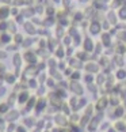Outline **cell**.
<instances>
[{
  "mask_svg": "<svg viewBox=\"0 0 126 132\" xmlns=\"http://www.w3.org/2000/svg\"><path fill=\"white\" fill-rule=\"evenodd\" d=\"M84 51H85V52H91V51H94L92 40H91L90 37H87L85 40H84Z\"/></svg>",
  "mask_w": 126,
  "mask_h": 132,
  "instance_id": "cell-1",
  "label": "cell"
},
{
  "mask_svg": "<svg viewBox=\"0 0 126 132\" xmlns=\"http://www.w3.org/2000/svg\"><path fill=\"white\" fill-rule=\"evenodd\" d=\"M90 31H91V34L96 36V34L100 31V25L98 22H92V23H91V26H90Z\"/></svg>",
  "mask_w": 126,
  "mask_h": 132,
  "instance_id": "cell-2",
  "label": "cell"
},
{
  "mask_svg": "<svg viewBox=\"0 0 126 132\" xmlns=\"http://www.w3.org/2000/svg\"><path fill=\"white\" fill-rule=\"evenodd\" d=\"M23 57H25V60H26V61H28V63H34V61H37L35 55H34V53H31V52H26Z\"/></svg>",
  "mask_w": 126,
  "mask_h": 132,
  "instance_id": "cell-3",
  "label": "cell"
},
{
  "mask_svg": "<svg viewBox=\"0 0 126 132\" xmlns=\"http://www.w3.org/2000/svg\"><path fill=\"white\" fill-rule=\"evenodd\" d=\"M9 15V8L7 7H0V19H4Z\"/></svg>",
  "mask_w": 126,
  "mask_h": 132,
  "instance_id": "cell-4",
  "label": "cell"
},
{
  "mask_svg": "<svg viewBox=\"0 0 126 132\" xmlns=\"http://www.w3.org/2000/svg\"><path fill=\"white\" fill-rule=\"evenodd\" d=\"M85 70H87V71H94V72H96V71L99 70V65L95 64V63H88V64H87V67H85Z\"/></svg>",
  "mask_w": 126,
  "mask_h": 132,
  "instance_id": "cell-5",
  "label": "cell"
},
{
  "mask_svg": "<svg viewBox=\"0 0 126 132\" xmlns=\"http://www.w3.org/2000/svg\"><path fill=\"white\" fill-rule=\"evenodd\" d=\"M107 18H109V21H110L111 25H117V16H115L114 14H113V11H110V12H109Z\"/></svg>",
  "mask_w": 126,
  "mask_h": 132,
  "instance_id": "cell-6",
  "label": "cell"
},
{
  "mask_svg": "<svg viewBox=\"0 0 126 132\" xmlns=\"http://www.w3.org/2000/svg\"><path fill=\"white\" fill-rule=\"evenodd\" d=\"M102 41H103V44H106L104 46H110V36H109V33H106L102 36Z\"/></svg>",
  "mask_w": 126,
  "mask_h": 132,
  "instance_id": "cell-7",
  "label": "cell"
},
{
  "mask_svg": "<svg viewBox=\"0 0 126 132\" xmlns=\"http://www.w3.org/2000/svg\"><path fill=\"white\" fill-rule=\"evenodd\" d=\"M25 29H26V31H28V33H30V34H34V33H35V29H34V26H33V23H26V25H25Z\"/></svg>",
  "mask_w": 126,
  "mask_h": 132,
  "instance_id": "cell-8",
  "label": "cell"
},
{
  "mask_svg": "<svg viewBox=\"0 0 126 132\" xmlns=\"http://www.w3.org/2000/svg\"><path fill=\"white\" fill-rule=\"evenodd\" d=\"M14 64H15L16 67L22 64V55H18V53H16L15 57H14Z\"/></svg>",
  "mask_w": 126,
  "mask_h": 132,
  "instance_id": "cell-9",
  "label": "cell"
},
{
  "mask_svg": "<svg viewBox=\"0 0 126 132\" xmlns=\"http://www.w3.org/2000/svg\"><path fill=\"white\" fill-rule=\"evenodd\" d=\"M118 15L121 19H123V21H126V7H122L119 10V12H118Z\"/></svg>",
  "mask_w": 126,
  "mask_h": 132,
  "instance_id": "cell-10",
  "label": "cell"
},
{
  "mask_svg": "<svg viewBox=\"0 0 126 132\" xmlns=\"http://www.w3.org/2000/svg\"><path fill=\"white\" fill-rule=\"evenodd\" d=\"M72 89H73V91L75 93H77V94H80V93H81V90H80V85H79V83H76V82H73V83H72Z\"/></svg>",
  "mask_w": 126,
  "mask_h": 132,
  "instance_id": "cell-11",
  "label": "cell"
},
{
  "mask_svg": "<svg viewBox=\"0 0 126 132\" xmlns=\"http://www.w3.org/2000/svg\"><path fill=\"white\" fill-rule=\"evenodd\" d=\"M85 56H87L85 52H79V53H77V59H79V60H83V59H85Z\"/></svg>",
  "mask_w": 126,
  "mask_h": 132,
  "instance_id": "cell-12",
  "label": "cell"
},
{
  "mask_svg": "<svg viewBox=\"0 0 126 132\" xmlns=\"http://www.w3.org/2000/svg\"><path fill=\"white\" fill-rule=\"evenodd\" d=\"M57 55H59V57H64V51L61 49V46H59V49H57Z\"/></svg>",
  "mask_w": 126,
  "mask_h": 132,
  "instance_id": "cell-13",
  "label": "cell"
},
{
  "mask_svg": "<svg viewBox=\"0 0 126 132\" xmlns=\"http://www.w3.org/2000/svg\"><path fill=\"white\" fill-rule=\"evenodd\" d=\"M6 57H7V52L6 51H0V59L3 60V59H6Z\"/></svg>",
  "mask_w": 126,
  "mask_h": 132,
  "instance_id": "cell-14",
  "label": "cell"
},
{
  "mask_svg": "<svg viewBox=\"0 0 126 132\" xmlns=\"http://www.w3.org/2000/svg\"><path fill=\"white\" fill-rule=\"evenodd\" d=\"M15 41H16V42H18V41H19V42H22V41H23V37H22L19 33H18V36H15Z\"/></svg>",
  "mask_w": 126,
  "mask_h": 132,
  "instance_id": "cell-15",
  "label": "cell"
},
{
  "mask_svg": "<svg viewBox=\"0 0 126 132\" xmlns=\"http://www.w3.org/2000/svg\"><path fill=\"white\" fill-rule=\"evenodd\" d=\"M118 76H119V79H122V76H125L126 74H125V71H122V70H121L119 72H118V74H117Z\"/></svg>",
  "mask_w": 126,
  "mask_h": 132,
  "instance_id": "cell-16",
  "label": "cell"
},
{
  "mask_svg": "<svg viewBox=\"0 0 126 132\" xmlns=\"http://www.w3.org/2000/svg\"><path fill=\"white\" fill-rule=\"evenodd\" d=\"M79 76H80L79 72H75V74H73V79H79Z\"/></svg>",
  "mask_w": 126,
  "mask_h": 132,
  "instance_id": "cell-17",
  "label": "cell"
},
{
  "mask_svg": "<svg viewBox=\"0 0 126 132\" xmlns=\"http://www.w3.org/2000/svg\"><path fill=\"white\" fill-rule=\"evenodd\" d=\"M91 78H92L91 75H87V82H91V80H92V79H91Z\"/></svg>",
  "mask_w": 126,
  "mask_h": 132,
  "instance_id": "cell-18",
  "label": "cell"
},
{
  "mask_svg": "<svg viewBox=\"0 0 126 132\" xmlns=\"http://www.w3.org/2000/svg\"><path fill=\"white\" fill-rule=\"evenodd\" d=\"M3 3H11V0H2Z\"/></svg>",
  "mask_w": 126,
  "mask_h": 132,
  "instance_id": "cell-19",
  "label": "cell"
},
{
  "mask_svg": "<svg viewBox=\"0 0 126 132\" xmlns=\"http://www.w3.org/2000/svg\"><path fill=\"white\" fill-rule=\"evenodd\" d=\"M80 2H81V3H83V2H84V3H85V2H87V0H80Z\"/></svg>",
  "mask_w": 126,
  "mask_h": 132,
  "instance_id": "cell-20",
  "label": "cell"
}]
</instances>
